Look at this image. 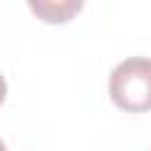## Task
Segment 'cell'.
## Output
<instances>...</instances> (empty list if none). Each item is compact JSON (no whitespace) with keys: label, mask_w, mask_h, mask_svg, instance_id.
Returning <instances> with one entry per match:
<instances>
[{"label":"cell","mask_w":151,"mask_h":151,"mask_svg":"<svg viewBox=\"0 0 151 151\" xmlns=\"http://www.w3.org/2000/svg\"><path fill=\"white\" fill-rule=\"evenodd\" d=\"M5 94H7V83H5V76H0V104L5 101Z\"/></svg>","instance_id":"3957f363"},{"label":"cell","mask_w":151,"mask_h":151,"mask_svg":"<svg viewBox=\"0 0 151 151\" xmlns=\"http://www.w3.org/2000/svg\"><path fill=\"white\" fill-rule=\"evenodd\" d=\"M28 7L42 17L45 21L50 24H61V21H68L80 7L83 2L80 0H61V2H52V0H28Z\"/></svg>","instance_id":"7a4b0ae2"},{"label":"cell","mask_w":151,"mask_h":151,"mask_svg":"<svg viewBox=\"0 0 151 151\" xmlns=\"http://www.w3.org/2000/svg\"><path fill=\"white\" fill-rule=\"evenodd\" d=\"M0 151H7V149H5V142H2V139H0Z\"/></svg>","instance_id":"277c9868"},{"label":"cell","mask_w":151,"mask_h":151,"mask_svg":"<svg viewBox=\"0 0 151 151\" xmlns=\"http://www.w3.org/2000/svg\"><path fill=\"white\" fill-rule=\"evenodd\" d=\"M111 101L132 113L151 109V59L130 57L120 61L109 76Z\"/></svg>","instance_id":"6da1fadb"}]
</instances>
